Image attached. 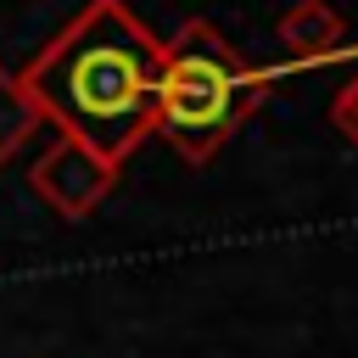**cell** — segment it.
<instances>
[{"label":"cell","instance_id":"6","mask_svg":"<svg viewBox=\"0 0 358 358\" xmlns=\"http://www.w3.org/2000/svg\"><path fill=\"white\" fill-rule=\"evenodd\" d=\"M330 117H336V129H341V134L358 145V73H352V78L341 84V95L330 101Z\"/></svg>","mask_w":358,"mask_h":358},{"label":"cell","instance_id":"2","mask_svg":"<svg viewBox=\"0 0 358 358\" xmlns=\"http://www.w3.org/2000/svg\"><path fill=\"white\" fill-rule=\"evenodd\" d=\"M280 73L252 67L229 34H218L207 17H190L173 39H162V73H157V123L185 162H207L224 151V140L268 101Z\"/></svg>","mask_w":358,"mask_h":358},{"label":"cell","instance_id":"1","mask_svg":"<svg viewBox=\"0 0 358 358\" xmlns=\"http://www.w3.org/2000/svg\"><path fill=\"white\" fill-rule=\"evenodd\" d=\"M157 73L162 39L123 0H90L17 73V84L39 123L123 168L157 123Z\"/></svg>","mask_w":358,"mask_h":358},{"label":"cell","instance_id":"4","mask_svg":"<svg viewBox=\"0 0 358 358\" xmlns=\"http://www.w3.org/2000/svg\"><path fill=\"white\" fill-rule=\"evenodd\" d=\"M280 45L291 50L296 67L341 56V11H336L330 0H296V6L280 17Z\"/></svg>","mask_w":358,"mask_h":358},{"label":"cell","instance_id":"3","mask_svg":"<svg viewBox=\"0 0 358 358\" xmlns=\"http://www.w3.org/2000/svg\"><path fill=\"white\" fill-rule=\"evenodd\" d=\"M28 185H34V196H39L50 213H62L67 224H84V218L112 196L117 168H112V162H101L90 145H78V140L56 134V145L34 162Z\"/></svg>","mask_w":358,"mask_h":358},{"label":"cell","instance_id":"5","mask_svg":"<svg viewBox=\"0 0 358 358\" xmlns=\"http://www.w3.org/2000/svg\"><path fill=\"white\" fill-rule=\"evenodd\" d=\"M39 129V112H34V101L22 95V84H17V73H6L0 67V168L22 151V140Z\"/></svg>","mask_w":358,"mask_h":358}]
</instances>
